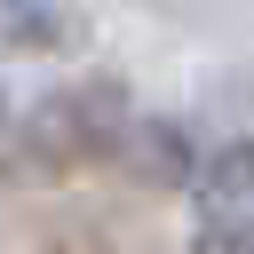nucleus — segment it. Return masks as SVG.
<instances>
[{"label":"nucleus","mask_w":254,"mask_h":254,"mask_svg":"<svg viewBox=\"0 0 254 254\" xmlns=\"http://www.w3.org/2000/svg\"><path fill=\"white\" fill-rule=\"evenodd\" d=\"M190 254H254V214H238V222H206Z\"/></svg>","instance_id":"7ed1b4c3"},{"label":"nucleus","mask_w":254,"mask_h":254,"mask_svg":"<svg viewBox=\"0 0 254 254\" xmlns=\"http://www.w3.org/2000/svg\"><path fill=\"white\" fill-rule=\"evenodd\" d=\"M8 135H16V111H8V95H0V143H8Z\"/></svg>","instance_id":"20e7f679"},{"label":"nucleus","mask_w":254,"mask_h":254,"mask_svg":"<svg viewBox=\"0 0 254 254\" xmlns=\"http://www.w3.org/2000/svg\"><path fill=\"white\" fill-rule=\"evenodd\" d=\"M103 103H119L103 79H87V87H56V95L24 119V143H32L40 159H56V167H71V159H103L119 135H135V119H103Z\"/></svg>","instance_id":"f257e3e1"},{"label":"nucleus","mask_w":254,"mask_h":254,"mask_svg":"<svg viewBox=\"0 0 254 254\" xmlns=\"http://www.w3.org/2000/svg\"><path fill=\"white\" fill-rule=\"evenodd\" d=\"M190 206L206 222L254 214V127H238V135H222V143H206L190 159Z\"/></svg>","instance_id":"f03ea898"}]
</instances>
